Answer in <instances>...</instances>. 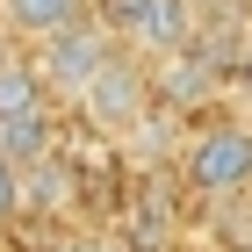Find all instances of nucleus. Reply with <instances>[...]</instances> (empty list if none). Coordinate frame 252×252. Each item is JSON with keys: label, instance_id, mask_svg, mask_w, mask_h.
Here are the masks:
<instances>
[{"label": "nucleus", "instance_id": "12", "mask_svg": "<svg viewBox=\"0 0 252 252\" xmlns=\"http://www.w3.org/2000/svg\"><path fill=\"white\" fill-rule=\"evenodd\" d=\"M238 87H245V94H252V36L238 43Z\"/></svg>", "mask_w": 252, "mask_h": 252}, {"label": "nucleus", "instance_id": "8", "mask_svg": "<svg viewBox=\"0 0 252 252\" xmlns=\"http://www.w3.org/2000/svg\"><path fill=\"white\" fill-rule=\"evenodd\" d=\"M29 209H72L79 202V180L65 173V158H43V166H29Z\"/></svg>", "mask_w": 252, "mask_h": 252}, {"label": "nucleus", "instance_id": "7", "mask_svg": "<svg viewBox=\"0 0 252 252\" xmlns=\"http://www.w3.org/2000/svg\"><path fill=\"white\" fill-rule=\"evenodd\" d=\"M188 43H194V0H158L152 22H144V36H137V51L158 65V58H180Z\"/></svg>", "mask_w": 252, "mask_h": 252}, {"label": "nucleus", "instance_id": "9", "mask_svg": "<svg viewBox=\"0 0 252 252\" xmlns=\"http://www.w3.org/2000/svg\"><path fill=\"white\" fill-rule=\"evenodd\" d=\"M152 7L158 0H101V29H108V36H144V22H152Z\"/></svg>", "mask_w": 252, "mask_h": 252}, {"label": "nucleus", "instance_id": "3", "mask_svg": "<svg viewBox=\"0 0 252 252\" xmlns=\"http://www.w3.org/2000/svg\"><path fill=\"white\" fill-rule=\"evenodd\" d=\"M108 58H116V36L101 29V22H79V29H65V36H51V43H36V72H43V87L51 94H87L101 72H108Z\"/></svg>", "mask_w": 252, "mask_h": 252}, {"label": "nucleus", "instance_id": "11", "mask_svg": "<svg viewBox=\"0 0 252 252\" xmlns=\"http://www.w3.org/2000/svg\"><path fill=\"white\" fill-rule=\"evenodd\" d=\"M72 252H137L130 238H87V245H72Z\"/></svg>", "mask_w": 252, "mask_h": 252}, {"label": "nucleus", "instance_id": "5", "mask_svg": "<svg viewBox=\"0 0 252 252\" xmlns=\"http://www.w3.org/2000/svg\"><path fill=\"white\" fill-rule=\"evenodd\" d=\"M51 116V87H43L36 58H0V130Z\"/></svg>", "mask_w": 252, "mask_h": 252}, {"label": "nucleus", "instance_id": "6", "mask_svg": "<svg viewBox=\"0 0 252 252\" xmlns=\"http://www.w3.org/2000/svg\"><path fill=\"white\" fill-rule=\"evenodd\" d=\"M87 0H0V29L7 36H29V43H51L65 29H79Z\"/></svg>", "mask_w": 252, "mask_h": 252}, {"label": "nucleus", "instance_id": "4", "mask_svg": "<svg viewBox=\"0 0 252 252\" xmlns=\"http://www.w3.org/2000/svg\"><path fill=\"white\" fill-rule=\"evenodd\" d=\"M152 87H158V108H166V116H188V108H202V101L216 94V65L202 58V51H180V58L152 65Z\"/></svg>", "mask_w": 252, "mask_h": 252}, {"label": "nucleus", "instance_id": "10", "mask_svg": "<svg viewBox=\"0 0 252 252\" xmlns=\"http://www.w3.org/2000/svg\"><path fill=\"white\" fill-rule=\"evenodd\" d=\"M22 209H29V180H22V166L0 158V223H15Z\"/></svg>", "mask_w": 252, "mask_h": 252}, {"label": "nucleus", "instance_id": "13", "mask_svg": "<svg viewBox=\"0 0 252 252\" xmlns=\"http://www.w3.org/2000/svg\"><path fill=\"white\" fill-rule=\"evenodd\" d=\"M194 7H216V0H194Z\"/></svg>", "mask_w": 252, "mask_h": 252}, {"label": "nucleus", "instance_id": "1", "mask_svg": "<svg viewBox=\"0 0 252 252\" xmlns=\"http://www.w3.org/2000/svg\"><path fill=\"white\" fill-rule=\"evenodd\" d=\"M79 116L94 123L101 137H116V144H130L144 123L158 116V87H152V65L144 58H130V51H116L108 58V72L79 94Z\"/></svg>", "mask_w": 252, "mask_h": 252}, {"label": "nucleus", "instance_id": "2", "mask_svg": "<svg viewBox=\"0 0 252 252\" xmlns=\"http://www.w3.org/2000/svg\"><path fill=\"white\" fill-rule=\"evenodd\" d=\"M180 180L194 194H245L252 188V123H202V130H188Z\"/></svg>", "mask_w": 252, "mask_h": 252}]
</instances>
